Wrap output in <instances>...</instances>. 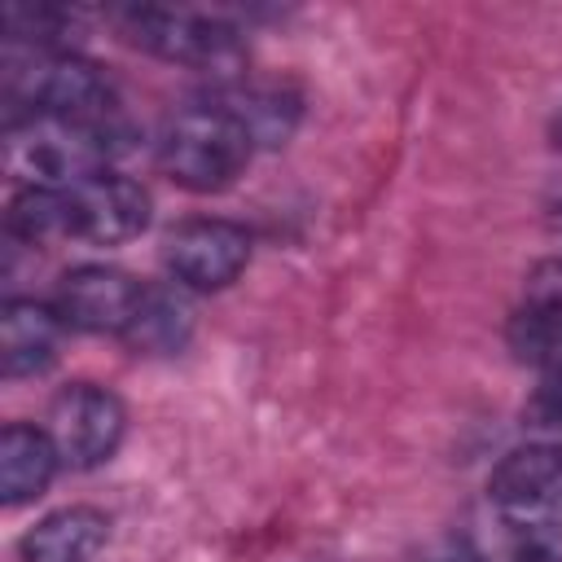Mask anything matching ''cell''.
Returning a JSON list of instances; mask_svg holds the SVG:
<instances>
[{"label":"cell","mask_w":562,"mask_h":562,"mask_svg":"<svg viewBox=\"0 0 562 562\" xmlns=\"http://www.w3.org/2000/svg\"><path fill=\"white\" fill-rule=\"evenodd\" d=\"M114 132H101L79 119L61 114H4V176L18 189H44L61 193L75 189L101 171H110V158L123 149Z\"/></svg>","instance_id":"4"},{"label":"cell","mask_w":562,"mask_h":562,"mask_svg":"<svg viewBox=\"0 0 562 562\" xmlns=\"http://www.w3.org/2000/svg\"><path fill=\"white\" fill-rule=\"evenodd\" d=\"M509 347L540 378H562V259L540 268L509 316Z\"/></svg>","instance_id":"10"},{"label":"cell","mask_w":562,"mask_h":562,"mask_svg":"<svg viewBox=\"0 0 562 562\" xmlns=\"http://www.w3.org/2000/svg\"><path fill=\"white\" fill-rule=\"evenodd\" d=\"M527 417H531V426H540L553 439H562V378H544L536 386V395L527 404Z\"/></svg>","instance_id":"16"},{"label":"cell","mask_w":562,"mask_h":562,"mask_svg":"<svg viewBox=\"0 0 562 562\" xmlns=\"http://www.w3.org/2000/svg\"><path fill=\"white\" fill-rule=\"evenodd\" d=\"M553 145H558V154H562V110H558V119H553Z\"/></svg>","instance_id":"17"},{"label":"cell","mask_w":562,"mask_h":562,"mask_svg":"<svg viewBox=\"0 0 562 562\" xmlns=\"http://www.w3.org/2000/svg\"><path fill=\"white\" fill-rule=\"evenodd\" d=\"M250 263V233L233 220H184L162 237V268L180 290L215 294Z\"/></svg>","instance_id":"8"},{"label":"cell","mask_w":562,"mask_h":562,"mask_svg":"<svg viewBox=\"0 0 562 562\" xmlns=\"http://www.w3.org/2000/svg\"><path fill=\"white\" fill-rule=\"evenodd\" d=\"M149 224V193L123 171H101L75 189L44 193L18 189L4 215L9 237L26 246L48 241H88V246H119L140 237Z\"/></svg>","instance_id":"1"},{"label":"cell","mask_w":562,"mask_h":562,"mask_svg":"<svg viewBox=\"0 0 562 562\" xmlns=\"http://www.w3.org/2000/svg\"><path fill=\"white\" fill-rule=\"evenodd\" d=\"M57 470H61V461H57V448L44 435V426L9 422L0 430V501L9 509L44 496Z\"/></svg>","instance_id":"13"},{"label":"cell","mask_w":562,"mask_h":562,"mask_svg":"<svg viewBox=\"0 0 562 562\" xmlns=\"http://www.w3.org/2000/svg\"><path fill=\"white\" fill-rule=\"evenodd\" d=\"M127 430V413L123 400L97 382H70L53 395L48 417H44V435L57 448V461L66 470H97L105 465Z\"/></svg>","instance_id":"7"},{"label":"cell","mask_w":562,"mask_h":562,"mask_svg":"<svg viewBox=\"0 0 562 562\" xmlns=\"http://www.w3.org/2000/svg\"><path fill=\"white\" fill-rule=\"evenodd\" d=\"M211 92L224 97L241 114V123L255 132L259 145H281L294 132L299 101L285 88H277V83H246V79H237V83H220Z\"/></svg>","instance_id":"15"},{"label":"cell","mask_w":562,"mask_h":562,"mask_svg":"<svg viewBox=\"0 0 562 562\" xmlns=\"http://www.w3.org/2000/svg\"><path fill=\"white\" fill-rule=\"evenodd\" d=\"M487 501L501 522L562 544V439L514 448L492 470Z\"/></svg>","instance_id":"6"},{"label":"cell","mask_w":562,"mask_h":562,"mask_svg":"<svg viewBox=\"0 0 562 562\" xmlns=\"http://www.w3.org/2000/svg\"><path fill=\"white\" fill-rule=\"evenodd\" d=\"M110 536V518L92 505H66L44 514L18 540V562H92Z\"/></svg>","instance_id":"12"},{"label":"cell","mask_w":562,"mask_h":562,"mask_svg":"<svg viewBox=\"0 0 562 562\" xmlns=\"http://www.w3.org/2000/svg\"><path fill=\"white\" fill-rule=\"evenodd\" d=\"M255 149H259L255 132L215 92L171 110L158 132V167L171 184H180L189 193L228 189L246 171Z\"/></svg>","instance_id":"3"},{"label":"cell","mask_w":562,"mask_h":562,"mask_svg":"<svg viewBox=\"0 0 562 562\" xmlns=\"http://www.w3.org/2000/svg\"><path fill=\"white\" fill-rule=\"evenodd\" d=\"M4 114H61L114 132L119 140L132 136L123 119V101L101 66L79 57L75 48H26L9 44L4 53Z\"/></svg>","instance_id":"2"},{"label":"cell","mask_w":562,"mask_h":562,"mask_svg":"<svg viewBox=\"0 0 562 562\" xmlns=\"http://www.w3.org/2000/svg\"><path fill=\"white\" fill-rule=\"evenodd\" d=\"M189 329H193V312L180 294V285H145V299H140V312L132 321V329L123 334L127 347L145 351V356H171L189 342Z\"/></svg>","instance_id":"14"},{"label":"cell","mask_w":562,"mask_h":562,"mask_svg":"<svg viewBox=\"0 0 562 562\" xmlns=\"http://www.w3.org/2000/svg\"><path fill=\"white\" fill-rule=\"evenodd\" d=\"M61 338H66V321L57 316L53 303L9 299L0 325L4 378H40L44 369H53L61 356Z\"/></svg>","instance_id":"11"},{"label":"cell","mask_w":562,"mask_h":562,"mask_svg":"<svg viewBox=\"0 0 562 562\" xmlns=\"http://www.w3.org/2000/svg\"><path fill=\"white\" fill-rule=\"evenodd\" d=\"M140 299H145V281H136L132 272L110 268V263H79L53 290V307L66 321V329L114 334V338H123L132 329Z\"/></svg>","instance_id":"9"},{"label":"cell","mask_w":562,"mask_h":562,"mask_svg":"<svg viewBox=\"0 0 562 562\" xmlns=\"http://www.w3.org/2000/svg\"><path fill=\"white\" fill-rule=\"evenodd\" d=\"M110 22L127 44L145 48L158 61L206 75L211 88L237 83L246 75V40L224 13L189 4H119L110 9Z\"/></svg>","instance_id":"5"}]
</instances>
